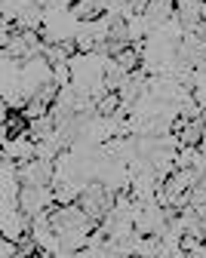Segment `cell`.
Instances as JSON below:
<instances>
[{
    "label": "cell",
    "mask_w": 206,
    "mask_h": 258,
    "mask_svg": "<svg viewBox=\"0 0 206 258\" xmlns=\"http://www.w3.org/2000/svg\"><path fill=\"white\" fill-rule=\"evenodd\" d=\"M120 105H123V102H120V95H117V92H108L105 99L98 102V117H114V114L120 111Z\"/></svg>",
    "instance_id": "cell-1"
},
{
    "label": "cell",
    "mask_w": 206,
    "mask_h": 258,
    "mask_svg": "<svg viewBox=\"0 0 206 258\" xmlns=\"http://www.w3.org/2000/svg\"><path fill=\"white\" fill-rule=\"evenodd\" d=\"M0 258H19V243L4 240V246H0Z\"/></svg>",
    "instance_id": "cell-2"
}]
</instances>
